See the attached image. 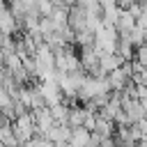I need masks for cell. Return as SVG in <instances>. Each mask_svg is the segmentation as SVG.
I'll list each match as a JSON object with an SVG mask.
<instances>
[{"mask_svg": "<svg viewBox=\"0 0 147 147\" xmlns=\"http://www.w3.org/2000/svg\"><path fill=\"white\" fill-rule=\"evenodd\" d=\"M55 69L60 74H71L80 69V60L74 46H60L55 48Z\"/></svg>", "mask_w": 147, "mask_h": 147, "instance_id": "cell-1", "label": "cell"}, {"mask_svg": "<svg viewBox=\"0 0 147 147\" xmlns=\"http://www.w3.org/2000/svg\"><path fill=\"white\" fill-rule=\"evenodd\" d=\"M131 78H133V62H124L119 69L106 74V80H108V85H110V92H124V90L133 83Z\"/></svg>", "mask_w": 147, "mask_h": 147, "instance_id": "cell-2", "label": "cell"}, {"mask_svg": "<svg viewBox=\"0 0 147 147\" xmlns=\"http://www.w3.org/2000/svg\"><path fill=\"white\" fill-rule=\"evenodd\" d=\"M11 129H14V136H16L18 145L28 142L30 138H34V136H37V126H34V115H32L30 110H28V113H23V115H18V117L14 119V124H11Z\"/></svg>", "mask_w": 147, "mask_h": 147, "instance_id": "cell-3", "label": "cell"}, {"mask_svg": "<svg viewBox=\"0 0 147 147\" xmlns=\"http://www.w3.org/2000/svg\"><path fill=\"white\" fill-rule=\"evenodd\" d=\"M39 90H41V96L46 101V108H53L57 103H64V94L60 90V85L55 80H41L39 83Z\"/></svg>", "mask_w": 147, "mask_h": 147, "instance_id": "cell-4", "label": "cell"}, {"mask_svg": "<svg viewBox=\"0 0 147 147\" xmlns=\"http://www.w3.org/2000/svg\"><path fill=\"white\" fill-rule=\"evenodd\" d=\"M67 23H69V28L74 30V34L87 30V11H85V7L71 5V7H69V21H67Z\"/></svg>", "mask_w": 147, "mask_h": 147, "instance_id": "cell-5", "label": "cell"}, {"mask_svg": "<svg viewBox=\"0 0 147 147\" xmlns=\"http://www.w3.org/2000/svg\"><path fill=\"white\" fill-rule=\"evenodd\" d=\"M34 115V126H37V136H48V131L55 126V119L51 115V108H39L32 113Z\"/></svg>", "mask_w": 147, "mask_h": 147, "instance_id": "cell-6", "label": "cell"}, {"mask_svg": "<svg viewBox=\"0 0 147 147\" xmlns=\"http://www.w3.org/2000/svg\"><path fill=\"white\" fill-rule=\"evenodd\" d=\"M122 64H124V60L117 53H101V57H99V67H101L103 74H110V71L119 69Z\"/></svg>", "mask_w": 147, "mask_h": 147, "instance_id": "cell-7", "label": "cell"}, {"mask_svg": "<svg viewBox=\"0 0 147 147\" xmlns=\"http://www.w3.org/2000/svg\"><path fill=\"white\" fill-rule=\"evenodd\" d=\"M133 28H136V18H133L126 9H122L119 16H117V21H115V30H117V34H131Z\"/></svg>", "mask_w": 147, "mask_h": 147, "instance_id": "cell-8", "label": "cell"}, {"mask_svg": "<svg viewBox=\"0 0 147 147\" xmlns=\"http://www.w3.org/2000/svg\"><path fill=\"white\" fill-rule=\"evenodd\" d=\"M90 138H92V131L78 126V129H71L69 145H71V147H87V145H90Z\"/></svg>", "mask_w": 147, "mask_h": 147, "instance_id": "cell-9", "label": "cell"}, {"mask_svg": "<svg viewBox=\"0 0 147 147\" xmlns=\"http://www.w3.org/2000/svg\"><path fill=\"white\" fill-rule=\"evenodd\" d=\"M83 122H85V108H80V106H69L67 126H69V129H78V126H83Z\"/></svg>", "mask_w": 147, "mask_h": 147, "instance_id": "cell-10", "label": "cell"}, {"mask_svg": "<svg viewBox=\"0 0 147 147\" xmlns=\"http://www.w3.org/2000/svg\"><path fill=\"white\" fill-rule=\"evenodd\" d=\"M136 60V64L140 67V69H147V46H140V48H136V55H133Z\"/></svg>", "mask_w": 147, "mask_h": 147, "instance_id": "cell-11", "label": "cell"}, {"mask_svg": "<svg viewBox=\"0 0 147 147\" xmlns=\"http://www.w3.org/2000/svg\"><path fill=\"white\" fill-rule=\"evenodd\" d=\"M101 7H113V5H117V0H96Z\"/></svg>", "mask_w": 147, "mask_h": 147, "instance_id": "cell-12", "label": "cell"}, {"mask_svg": "<svg viewBox=\"0 0 147 147\" xmlns=\"http://www.w3.org/2000/svg\"><path fill=\"white\" fill-rule=\"evenodd\" d=\"M94 2H96V0H76V5H80V7H85V9H87L90 5H94Z\"/></svg>", "mask_w": 147, "mask_h": 147, "instance_id": "cell-13", "label": "cell"}]
</instances>
